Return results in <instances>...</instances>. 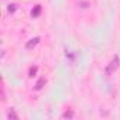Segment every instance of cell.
I'll use <instances>...</instances> for the list:
<instances>
[{"label": "cell", "mask_w": 120, "mask_h": 120, "mask_svg": "<svg viewBox=\"0 0 120 120\" xmlns=\"http://www.w3.org/2000/svg\"><path fill=\"white\" fill-rule=\"evenodd\" d=\"M37 71H38V67H37V65H33V67L30 68V71H28V76H31V78H33V76L37 74Z\"/></svg>", "instance_id": "6"}, {"label": "cell", "mask_w": 120, "mask_h": 120, "mask_svg": "<svg viewBox=\"0 0 120 120\" xmlns=\"http://www.w3.org/2000/svg\"><path fill=\"white\" fill-rule=\"evenodd\" d=\"M62 117H64V119H72V117H74V112H72V110H68V112H65V113L62 114Z\"/></svg>", "instance_id": "7"}, {"label": "cell", "mask_w": 120, "mask_h": 120, "mask_svg": "<svg viewBox=\"0 0 120 120\" xmlns=\"http://www.w3.org/2000/svg\"><path fill=\"white\" fill-rule=\"evenodd\" d=\"M119 65H120V58H119V55H114L113 59L110 61V64H109L107 68H106V75L109 76L112 72H114V71L119 68Z\"/></svg>", "instance_id": "1"}, {"label": "cell", "mask_w": 120, "mask_h": 120, "mask_svg": "<svg viewBox=\"0 0 120 120\" xmlns=\"http://www.w3.org/2000/svg\"><path fill=\"white\" fill-rule=\"evenodd\" d=\"M40 14H41V6H40V4H37V6L31 10V17H33V19H35V17H38Z\"/></svg>", "instance_id": "4"}, {"label": "cell", "mask_w": 120, "mask_h": 120, "mask_svg": "<svg viewBox=\"0 0 120 120\" xmlns=\"http://www.w3.org/2000/svg\"><path fill=\"white\" fill-rule=\"evenodd\" d=\"M38 42H40V37H34V38H31V40L26 44V48H27V49H33Z\"/></svg>", "instance_id": "2"}, {"label": "cell", "mask_w": 120, "mask_h": 120, "mask_svg": "<svg viewBox=\"0 0 120 120\" xmlns=\"http://www.w3.org/2000/svg\"><path fill=\"white\" fill-rule=\"evenodd\" d=\"M7 119H13V120H19V114L16 113V110L14 109H11V110H9L7 112Z\"/></svg>", "instance_id": "5"}, {"label": "cell", "mask_w": 120, "mask_h": 120, "mask_svg": "<svg viewBox=\"0 0 120 120\" xmlns=\"http://www.w3.org/2000/svg\"><path fill=\"white\" fill-rule=\"evenodd\" d=\"M45 82H47V81H45V78H40V79L37 81V83H35L34 89H35V90H41V89L45 86Z\"/></svg>", "instance_id": "3"}, {"label": "cell", "mask_w": 120, "mask_h": 120, "mask_svg": "<svg viewBox=\"0 0 120 120\" xmlns=\"http://www.w3.org/2000/svg\"><path fill=\"white\" fill-rule=\"evenodd\" d=\"M16 9H17V4H9V6H7V11H9V13H14Z\"/></svg>", "instance_id": "8"}]
</instances>
